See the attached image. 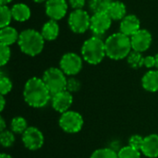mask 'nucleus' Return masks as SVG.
<instances>
[{
  "instance_id": "412c9836",
  "label": "nucleus",
  "mask_w": 158,
  "mask_h": 158,
  "mask_svg": "<svg viewBox=\"0 0 158 158\" xmlns=\"http://www.w3.org/2000/svg\"><path fill=\"white\" fill-rule=\"evenodd\" d=\"M113 0H89V8L94 13H106Z\"/></svg>"
},
{
  "instance_id": "473e14b6",
  "label": "nucleus",
  "mask_w": 158,
  "mask_h": 158,
  "mask_svg": "<svg viewBox=\"0 0 158 158\" xmlns=\"http://www.w3.org/2000/svg\"><path fill=\"white\" fill-rule=\"evenodd\" d=\"M156 65V56H144V62H143V66L147 69H153L155 68Z\"/></svg>"
},
{
  "instance_id": "0eeeda50",
  "label": "nucleus",
  "mask_w": 158,
  "mask_h": 158,
  "mask_svg": "<svg viewBox=\"0 0 158 158\" xmlns=\"http://www.w3.org/2000/svg\"><path fill=\"white\" fill-rule=\"evenodd\" d=\"M91 17L89 13L84 9L73 10L68 19L69 26L70 30L75 33H84L90 29Z\"/></svg>"
},
{
  "instance_id": "6e6552de",
  "label": "nucleus",
  "mask_w": 158,
  "mask_h": 158,
  "mask_svg": "<svg viewBox=\"0 0 158 158\" xmlns=\"http://www.w3.org/2000/svg\"><path fill=\"white\" fill-rule=\"evenodd\" d=\"M83 66V58L76 53H66L59 61L60 69L67 75L73 77L80 73Z\"/></svg>"
},
{
  "instance_id": "a878e982",
  "label": "nucleus",
  "mask_w": 158,
  "mask_h": 158,
  "mask_svg": "<svg viewBox=\"0 0 158 158\" xmlns=\"http://www.w3.org/2000/svg\"><path fill=\"white\" fill-rule=\"evenodd\" d=\"M118 158H141V151L128 145L123 146L118 152Z\"/></svg>"
},
{
  "instance_id": "f257e3e1",
  "label": "nucleus",
  "mask_w": 158,
  "mask_h": 158,
  "mask_svg": "<svg viewBox=\"0 0 158 158\" xmlns=\"http://www.w3.org/2000/svg\"><path fill=\"white\" fill-rule=\"evenodd\" d=\"M23 98L28 106L33 108H42L49 103L52 94L42 78L32 77L24 85Z\"/></svg>"
},
{
  "instance_id": "4be33fe9",
  "label": "nucleus",
  "mask_w": 158,
  "mask_h": 158,
  "mask_svg": "<svg viewBox=\"0 0 158 158\" xmlns=\"http://www.w3.org/2000/svg\"><path fill=\"white\" fill-rule=\"evenodd\" d=\"M29 128L27 120L22 117H15L10 122V131L15 134H23Z\"/></svg>"
},
{
  "instance_id": "4c0bfd02",
  "label": "nucleus",
  "mask_w": 158,
  "mask_h": 158,
  "mask_svg": "<svg viewBox=\"0 0 158 158\" xmlns=\"http://www.w3.org/2000/svg\"><path fill=\"white\" fill-rule=\"evenodd\" d=\"M33 2L35 3H38V4H41V3H44V2H46L47 0H32Z\"/></svg>"
},
{
  "instance_id": "aec40b11",
  "label": "nucleus",
  "mask_w": 158,
  "mask_h": 158,
  "mask_svg": "<svg viewBox=\"0 0 158 158\" xmlns=\"http://www.w3.org/2000/svg\"><path fill=\"white\" fill-rule=\"evenodd\" d=\"M11 13L13 19L19 22H24L31 18V9L30 7L23 3H18L12 6Z\"/></svg>"
},
{
  "instance_id": "c85d7f7f",
  "label": "nucleus",
  "mask_w": 158,
  "mask_h": 158,
  "mask_svg": "<svg viewBox=\"0 0 158 158\" xmlns=\"http://www.w3.org/2000/svg\"><path fill=\"white\" fill-rule=\"evenodd\" d=\"M81 82L77 78H75L74 76L73 77H69L67 80L66 90L68 92H69L70 94L78 93L81 90Z\"/></svg>"
},
{
  "instance_id": "9b49d317",
  "label": "nucleus",
  "mask_w": 158,
  "mask_h": 158,
  "mask_svg": "<svg viewBox=\"0 0 158 158\" xmlns=\"http://www.w3.org/2000/svg\"><path fill=\"white\" fill-rule=\"evenodd\" d=\"M131 42L133 51L143 53L150 48L153 37L150 31L145 29H141L131 37Z\"/></svg>"
},
{
  "instance_id": "b1692460",
  "label": "nucleus",
  "mask_w": 158,
  "mask_h": 158,
  "mask_svg": "<svg viewBox=\"0 0 158 158\" xmlns=\"http://www.w3.org/2000/svg\"><path fill=\"white\" fill-rule=\"evenodd\" d=\"M13 19L11 8H9L6 5H1L0 6V27L4 28L9 26L11 19Z\"/></svg>"
},
{
  "instance_id": "a211bd4d",
  "label": "nucleus",
  "mask_w": 158,
  "mask_h": 158,
  "mask_svg": "<svg viewBox=\"0 0 158 158\" xmlns=\"http://www.w3.org/2000/svg\"><path fill=\"white\" fill-rule=\"evenodd\" d=\"M106 14L112 20H122L127 15V8L124 3L120 1H112Z\"/></svg>"
},
{
  "instance_id": "7c9ffc66",
  "label": "nucleus",
  "mask_w": 158,
  "mask_h": 158,
  "mask_svg": "<svg viewBox=\"0 0 158 158\" xmlns=\"http://www.w3.org/2000/svg\"><path fill=\"white\" fill-rule=\"evenodd\" d=\"M143 140H144V137H143V136H141L139 134H134V135L130 137L129 145L133 147L134 149H137V150L141 151L143 143Z\"/></svg>"
},
{
  "instance_id": "f03ea898",
  "label": "nucleus",
  "mask_w": 158,
  "mask_h": 158,
  "mask_svg": "<svg viewBox=\"0 0 158 158\" xmlns=\"http://www.w3.org/2000/svg\"><path fill=\"white\" fill-rule=\"evenodd\" d=\"M106 56L113 60H121L127 58L132 51L131 37L122 32L111 34L105 41Z\"/></svg>"
},
{
  "instance_id": "e433bc0d",
  "label": "nucleus",
  "mask_w": 158,
  "mask_h": 158,
  "mask_svg": "<svg viewBox=\"0 0 158 158\" xmlns=\"http://www.w3.org/2000/svg\"><path fill=\"white\" fill-rule=\"evenodd\" d=\"M13 0H0V4L1 5H6L7 6V4H9L10 2H12Z\"/></svg>"
},
{
  "instance_id": "2eb2a0df",
  "label": "nucleus",
  "mask_w": 158,
  "mask_h": 158,
  "mask_svg": "<svg viewBox=\"0 0 158 158\" xmlns=\"http://www.w3.org/2000/svg\"><path fill=\"white\" fill-rule=\"evenodd\" d=\"M141 152L148 158L158 157V134H150L144 137Z\"/></svg>"
},
{
  "instance_id": "9d476101",
  "label": "nucleus",
  "mask_w": 158,
  "mask_h": 158,
  "mask_svg": "<svg viewBox=\"0 0 158 158\" xmlns=\"http://www.w3.org/2000/svg\"><path fill=\"white\" fill-rule=\"evenodd\" d=\"M112 19L106 13H96L91 17L90 30L94 36L101 37L111 27Z\"/></svg>"
},
{
  "instance_id": "dca6fc26",
  "label": "nucleus",
  "mask_w": 158,
  "mask_h": 158,
  "mask_svg": "<svg viewBox=\"0 0 158 158\" xmlns=\"http://www.w3.org/2000/svg\"><path fill=\"white\" fill-rule=\"evenodd\" d=\"M142 86L147 92H158V70L147 71L142 78Z\"/></svg>"
},
{
  "instance_id": "7ed1b4c3",
  "label": "nucleus",
  "mask_w": 158,
  "mask_h": 158,
  "mask_svg": "<svg viewBox=\"0 0 158 158\" xmlns=\"http://www.w3.org/2000/svg\"><path fill=\"white\" fill-rule=\"evenodd\" d=\"M44 41L41 32L34 29H26L19 33L18 44L22 53L30 56H35L44 50Z\"/></svg>"
},
{
  "instance_id": "20e7f679",
  "label": "nucleus",
  "mask_w": 158,
  "mask_h": 158,
  "mask_svg": "<svg viewBox=\"0 0 158 158\" xmlns=\"http://www.w3.org/2000/svg\"><path fill=\"white\" fill-rule=\"evenodd\" d=\"M81 56L88 64H100L106 56L105 42L101 37L92 36L87 39L81 46Z\"/></svg>"
},
{
  "instance_id": "f3484780",
  "label": "nucleus",
  "mask_w": 158,
  "mask_h": 158,
  "mask_svg": "<svg viewBox=\"0 0 158 158\" xmlns=\"http://www.w3.org/2000/svg\"><path fill=\"white\" fill-rule=\"evenodd\" d=\"M40 32L45 41H54L59 34V25L56 20L50 19L43 25Z\"/></svg>"
},
{
  "instance_id": "1a4fd4ad",
  "label": "nucleus",
  "mask_w": 158,
  "mask_h": 158,
  "mask_svg": "<svg viewBox=\"0 0 158 158\" xmlns=\"http://www.w3.org/2000/svg\"><path fill=\"white\" fill-rule=\"evenodd\" d=\"M22 143L30 151H37L44 143L43 132L36 127H29L21 136Z\"/></svg>"
},
{
  "instance_id": "72a5a7b5",
  "label": "nucleus",
  "mask_w": 158,
  "mask_h": 158,
  "mask_svg": "<svg viewBox=\"0 0 158 158\" xmlns=\"http://www.w3.org/2000/svg\"><path fill=\"white\" fill-rule=\"evenodd\" d=\"M6 130V120L3 117L0 118V132L2 131H5Z\"/></svg>"
},
{
  "instance_id": "39448f33",
  "label": "nucleus",
  "mask_w": 158,
  "mask_h": 158,
  "mask_svg": "<svg viewBox=\"0 0 158 158\" xmlns=\"http://www.w3.org/2000/svg\"><path fill=\"white\" fill-rule=\"evenodd\" d=\"M66 74L60 69V68H49L43 74V81L48 88L50 94H56L66 90L67 78Z\"/></svg>"
},
{
  "instance_id": "f704fd0d",
  "label": "nucleus",
  "mask_w": 158,
  "mask_h": 158,
  "mask_svg": "<svg viewBox=\"0 0 158 158\" xmlns=\"http://www.w3.org/2000/svg\"><path fill=\"white\" fill-rule=\"evenodd\" d=\"M5 106H6V99L4 97V95H1L0 96V111L1 112H3Z\"/></svg>"
},
{
  "instance_id": "5701e85b",
  "label": "nucleus",
  "mask_w": 158,
  "mask_h": 158,
  "mask_svg": "<svg viewBox=\"0 0 158 158\" xmlns=\"http://www.w3.org/2000/svg\"><path fill=\"white\" fill-rule=\"evenodd\" d=\"M127 62L131 68H132L134 69H138L143 66L144 56H143V53L136 52V51L132 50L127 57Z\"/></svg>"
},
{
  "instance_id": "4468645a",
  "label": "nucleus",
  "mask_w": 158,
  "mask_h": 158,
  "mask_svg": "<svg viewBox=\"0 0 158 158\" xmlns=\"http://www.w3.org/2000/svg\"><path fill=\"white\" fill-rule=\"evenodd\" d=\"M120 32L127 36L131 37L139 30H141V21L139 18L133 14L127 15L121 21L119 25Z\"/></svg>"
},
{
  "instance_id": "58836bf2",
  "label": "nucleus",
  "mask_w": 158,
  "mask_h": 158,
  "mask_svg": "<svg viewBox=\"0 0 158 158\" xmlns=\"http://www.w3.org/2000/svg\"><path fill=\"white\" fill-rule=\"evenodd\" d=\"M156 68L158 70V53L156 55Z\"/></svg>"
},
{
  "instance_id": "393cba45",
  "label": "nucleus",
  "mask_w": 158,
  "mask_h": 158,
  "mask_svg": "<svg viewBox=\"0 0 158 158\" xmlns=\"http://www.w3.org/2000/svg\"><path fill=\"white\" fill-rule=\"evenodd\" d=\"M16 138L15 133L11 131L6 130L5 131L0 132V143L5 148H9L15 143Z\"/></svg>"
},
{
  "instance_id": "ddd939ff",
  "label": "nucleus",
  "mask_w": 158,
  "mask_h": 158,
  "mask_svg": "<svg viewBox=\"0 0 158 158\" xmlns=\"http://www.w3.org/2000/svg\"><path fill=\"white\" fill-rule=\"evenodd\" d=\"M52 107L55 111L63 114L69 110L70 106L73 103V96L72 94L68 92L67 90L57 93L52 95L51 98Z\"/></svg>"
},
{
  "instance_id": "2f4dec72",
  "label": "nucleus",
  "mask_w": 158,
  "mask_h": 158,
  "mask_svg": "<svg viewBox=\"0 0 158 158\" xmlns=\"http://www.w3.org/2000/svg\"><path fill=\"white\" fill-rule=\"evenodd\" d=\"M69 4L74 10L83 9L86 4V0H69Z\"/></svg>"
},
{
  "instance_id": "c756f323",
  "label": "nucleus",
  "mask_w": 158,
  "mask_h": 158,
  "mask_svg": "<svg viewBox=\"0 0 158 158\" xmlns=\"http://www.w3.org/2000/svg\"><path fill=\"white\" fill-rule=\"evenodd\" d=\"M11 56V50L8 45L0 44V65L1 67L7 64Z\"/></svg>"
},
{
  "instance_id": "f8f14e48",
  "label": "nucleus",
  "mask_w": 158,
  "mask_h": 158,
  "mask_svg": "<svg viewBox=\"0 0 158 158\" xmlns=\"http://www.w3.org/2000/svg\"><path fill=\"white\" fill-rule=\"evenodd\" d=\"M68 11V3L66 0H47L45 2V13L50 19L60 20Z\"/></svg>"
},
{
  "instance_id": "6ab92c4d",
  "label": "nucleus",
  "mask_w": 158,
  "mask_h": 158,
  "mask_svg": "<svg viewBox=\"0 0 158 158\" xmlns=\"http://www.w3.org/2000/svg\"><path fill=\"white\" fill-rule=\"evenodd\" d=\"M19 33L13 27L6 26L0 30V44H2L10 46L19 41Z\"/></svg>"
},
{
  "instance_id": "c9c22d12",
  "label": "nucleus",
  "mask_w": 158,
  "mask_h": 158,
  "mask_svg": "<svg viewBox=\"0 0 158 158\" xmlns=\"http://www.w3.org/2000/svg\"><path fill=\"white\" fill-rule=\"evenodd\" d=\"M0 158H12V156L8 154H6V153H2L0 155Z\"/></svg>"
},
{
  "instance_id": "cd10ccee",
  "label": "nucleus",
  "mask_w": 158,
  "mask_h": 158,
  "mask_svg": "<svg viewBox=\"0 0 158 158\" xmlns=\"http://www.w3.org/2000/svg\"><path fill=\"white\" fill-rule=\"evenodd\" d=\"M13 84L11 80L7 77V76H4L1 75L0 77V93L1 95H6L7 94H9L12 90Z\"/></svg>"
},
{
  "instance_id": "bb28decb",
  "label": "nucleus",
  "mask_w": 158,
  "mask_h": 158,
  "mask_svg": "<svg viewBox=\"0 0 158 158\" xmlns=\"http://www.w3.org/2000/svg\"><path fill=\"white\" fill-rule=\"evenodd\" d=\"M90 158H118V153L109 147L100 148L93 152Z\"/></svg>"
},
{
  "instance_id": "423d86ee",
  "label": "nucleus",
  "mask_w": 158,
  "mask_h": 158,
  "mask_svg": "<svg viewBox=\"0 0 158 158\" xmlns=\"http://www.w3.org/2000/svg\"><path fill=\"white\" fill-rule=\"evenodd\" d=\"M58 124L62 131L67 133H78L81 131L84 120L79 112L69 110L61 114L58 119Z\"/></svg>"
}]
</instances>
